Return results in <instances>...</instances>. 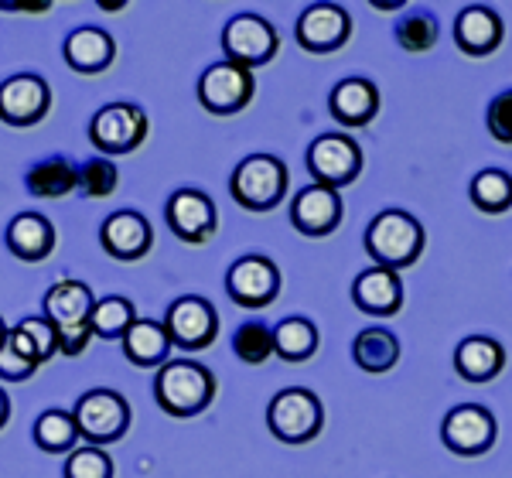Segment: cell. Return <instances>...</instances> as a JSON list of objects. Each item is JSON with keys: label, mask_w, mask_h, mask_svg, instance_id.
Instances as JSON below:
<instances>
[{"label": "cell", "mask_w": 512, "mask_h": 478, "mask_svg": "<svg viewBox=\"0 0 512 478\" xmlns=\"http://www.w3.org/2000/svg\"><path fill=\"white\" fill-rule=\"evenodd\" d=\"M154 400L168 417H195L216 400V376L202 362H164L158 369V379H154Z\"/></svg>", "instance_id": "6da1fadb"}, {"label": "cell", "mask_w": 512, "mask_h": 478, "mask_svg": "<svg viewBox=\"0 0 512 478\" xmlns=\"http://www.w3.org/2000/svg\"><path fill=\"white\" fill-rule=\"evenodd\" d=\"M424 243V226L410 212L400 209L379 212L366 229V253L376 260V267L396 270V274L403 267H414L417 257L424 253Z\"/></svg>", "instance_id": "7a4b0ae2"}, {"label": "cell", "mask_w": 512, "mask_h": 478, "mask_svg": "<svg viewBox=\"0 0 512 478\" xmlns=\"http://www.w3.org/2000/svg\"><path fill=\"white\" fill-rule=\"evenodd\" d=\"M96 298L89 291V284L82 280H59L52 291L45 294V318L59 332V352L62 356H82L89 339H93V318Z\"/></svg>", "instance_id": "3957f363"}, {"label": "cell", "mask_w": 512, "mask_h": 478, "mask_svg": "<svg viewBox=\"0 0 512 478\" xmlns=\"http://www.w3.org/2000/svg\"><path fill=\"white\" fill-rule=\"evenodd\" d=\"M229 192L246 212H270L287 195V164L274 154H250L236 164Z\"/></svg>", "instance_id": "277c9868"}, {"label": "cell", "mask_w": 512, "mask_h": 478, "mask_svg": "<svg viewBox=\"0 0 512 478\" xmlns=\"http://www.w3.org/2000/svg\"><path fill=\"white\" fill-rule=\"evenodd\" d=\"M267 427L274 431L277 441L284 444H308L315 441L325 427V407L311 390L291 386L280 390L267 407Z\"/></svg>", "instance_id": "5b68a950"}, {"label": "cell", "mask_w": 512, "mask_h": 478, "mask_svg": "<svg viewBox=\"0 0 512 478\" xmlns=\"http://www.w3.org/2000/svg\"><path fill=\"white\" fill-rule=\"evenodd\" d=\"M72 417H76L79 438H86L93 448H103V444H113L127 434L130 403L117 390H89L79 397Z\"/></svg>", "instance_id": "8992f818"}, {"label": "cell", "mask_w": 512, "mask_h": 478, "mask_svg": "<svg viewBox=\"0 0 512 478\" xmlns=\"http://www.w3.org/2000/svg\"><path fill=\"white\" fill-rule=\"evenodd\" d=\"M280 38L277 28L260 14H236L222 28V52L226 62H236L243 69H256V65H267L277 55Z\"/></svg>", "instance_id": "52a82bcc"}, {"label": "cell", "mask_w": 512, "mask_h": 478, "mask_svg": "<svg viewBox=\"0 0 512 478\" xmlns=\"http://www.w3.org/2000/svg\"><path fill=\"white\" fill-rule=\"evenodd\" d=\"M147 130V113L134 103H110L89 120V140L96 151L106 154H134L144 144Z\"/></svg>", "instance_id": "ba28073f"}, {"label": "cell", "mask_w": 512, "mask_h": 478, "mask_svg": "<svg viewBox=\"0 0 512 478\" xmlns=\"http://www.w3.org/2000/svg\"><path fill=\"white\" fill-rule=\"evenodd\" d=\"M253 72L236 62H216L198 79V103L212 117H233L253 100Z\"/></svg>", "instance_id": "9c48e42d"}, {"label": "cell", "mask_w": 512, "mask_h": 478, "mask_svg": "<svg viewBox=\"0 0 512 478\" xmlns=\"http://www.w3.org/2000/svg\"><path fill=\"white\" fill-rule=\"evenodd\" d=\"M308 171L315 185L325 188H345L359 178L362 171V151L352 137L345 134H325L308 147Z\"/></svg>", "instance_id": "30bf717a"}, {"label": "cell", "mask_w": 512, "mask_h": 478, "mask_svg": "<svg viewBox=\"0 0 512 478\" xmlns=\"http://www.w3.org/2000/svg\"><path fill=\"white\" fill-rule=\"evenodd\" d=\"M164 332H168L171 345H178V349L202 352V349H209V345L216 342L219 315L205 298L188 294V298H178L168 308V315H164Z\"/></svg>", "instance_id": "8fae6325"}, {"label": "cell", "mask_w": 512, "mask_h": 478, "mask_svg": "<svg viewBox=\"0 0 512 478\" xmlns=\"http://www.w3.org/2000/svg\"><path fill=\"white\" fill-rule=\"evenodd\" d=\"M226 291L239 308L260 311L267 304L277 301L280 294V270L274 260L250 253V257H239L226 274Z\"/></svg>", "instance_id": "7c38bea8"}, {"label": "cell", "mask_w": 512, "mask_h": 478, "mask_svg": "<svg viewBox=\"0 0 512 478\" xmlns=\"http://www.w3.org/2000/svg\"><path fill=\"white\" fill-rule=\"evenodd\" d=\"M52 110V89L35 72H21L0 82V120L7 127H35Z\"/></svg>", "instance_id": "4fadbf2b"}, {"label": "cell", "mask_w": 512, "mask_h": 478, "mask_svg": "<svg viewBox=\"0 0 512 478\" xmlns=\"http://www.w3.org/2000/svg\"><path fill=\"white\" fill-rule=\"evenodd\" d=\"M441 441L444 448L454 451L461 458H475L495 444V417L478 403H461V407L448 410L441 424Z\"/></svg>", "instance_id": "5bb4252c"}, {"label": "cell", "mask_w": 512, "mask_h": 478, "mask_svg": "<svg viewBox=\"0 0 512 478\" xmlns=\"http://www.w3.org/2000/svg\"><path fill=\"white\" fill-rule=\"evenodd\" d=\"M349 38H352V18L338 4H311L297 18V45L304 52H315V55L338 52L342 45H349Z\"/></svg>", "instance_id": "9a60e30c"}, {"label": "cell", "mask_w": 512, "mask_h": 478, "mask_svg": "<svg viewBox=\"0 0 512 478\" xmlns=\"http://www.w3.org/2000/svg\"><path fill=\"white\" fill-rule=\"evenodd\" d=\"M164 219H168V229L175 233L181 243H209L216 236V202L209 199L198 188H181L168 199V209H164Z\"/></svg>", "instance_id": "2e32d148"}, {"label": "cell", "mask_w": 512, "mask_h": 478, "mask_svg": "<svg viewBox=\"0 0 512 478\" xmlns=\"http://www.w3.org/2000/svg\"><path fill=\"white\" fill-rule=\"evenodd\" d=\"M99 243H103V250L110 253L113 260L137 263L151 253L154 229H151V222L140 216V212L120 209L103 222V229H99Z\"/></svg>", "instance_id": "e0dca14e"}, {"label": "cell", "mask_w": 512, "mask_h": 478, "mask_svg": "<svg viewBox=\"0 0 512 478\" xmlns=\"http://www.w3.org/2000/svg\"><path fill=\"white\" fill-rule=\"evenodd\" d=\"M291 222L297 233L304 236H328L342 222V199L335 188L325 185H308L294 195L291 202Z\"/></svg>", "instance_id": "ac0fdd59"}, {"label": "cell", "mask_w": 512, "mask_h": 478, "mask_svg": "<svg viewBox=\"0 0 512 478\" xmlns=\"http://www.w3.org/2000/svg\"><path fill=\"white\" fill-rule=\"evenodd\" d=\"M352 301H355V308L369 318H393L396 311L403 308V280L396 270L369 267L355 277Z\"/></svg>", "instance_id": "d6986e66"}, {"label": "cell", "mask_w": 512, "mask_h": 478, "mask_svg": "<svg viewBox=\"0 0 512 478\" xmlns=\"http://www.w3.org/2000/svg\"><path fill=\"white\" fill-rule=\"evenodd\" d=\"M65 65L79 76H99L117 59V41L103 28H76L62 45Z\"/></svg>", "instance_id": "ffe728a7"}, {"label": "cell", "mask_w": 512, "mask_h": 478, "mask_svg": "<svg viewBox=\"0 0 512 478\" xmlns=\"http://www.w3.org/2000/svg\"><path fill=\"white\" fill-rule=\"evenodd\" d=\"M454 45L472 59H485L502 45V18L485 4H472L454 21Z\"/></svg>", "instance_id": "44dd1931"}, {"label": "cell", "mask_w": 512, "mask_h": 478, "mask_svg": "<svg viewBox=\"0 0 512 478\" xmlns=\"http://www.w3.org/2000/svg\"><path fill=\"white\" fill-rule=\"evenodd\" d=\"M328 113H332V120L342 123V127H366L379 113L376 82H369L362 76L342 79L332 89V96H328Z\"/></svg>", "instance_id": "7402d4cb"}, {"label": "cell", "mask_w": 512, "mask_h": 478, "mask_svg": "<svg viewBox=\"0 0 512 478\" xmlns=\"http://www.w3.org/2000/svg\"><path fill=\"white\" fill-rule=\"evenodd\" d=\"M7 250L24 263H38L55 250V226L41 212H21L7 226Z\"/></svg>", "instance_id": "603a6c76"}, {"label": "cell", "mask_w": 512, "mask_h": 478, "mask_svg": "<svg viewBox=\"0 0 512 478\" xmlns=\"http://www.w3.org/2000/svg\"><path fill=\"white\" fill-rule=\"evenodd\" d=\"M506 366V349L489 335H472L454 349V369L468 383H489Z\"/></svg>", "instance_id": "cb8c5ba5"}, {"label": "cell", "mask_w": 512, "mask_h": 478, "mask_svg": "<svg viewBox=\"0 0 512 478\" xmlns=\"http://www.w3.org/2000/svg\"><path fill=\"white\" fill-rule=\"evenodd\" d=\"M24 185L35 199H65L79 188V168L62 154H52V158H41L38 164H31L28 175H24Z\"/></svg>", "instance_id": "d4e9b609"}, {"label": "cell", "mask_w": 512, "mask_h": 478, "mask_svg": "<svg viewBox=\"0 0 512 478\" xmlns=\"http://www.w3.org/2000/svg\"><path fill=\"white\" fill-rule=\"evenodd\" d=\"M352 359L362 373H390V369L400 362V339L390 332V328H362L352 342Z\"/></svg>", "instance_id": "484cf974"}, {"label": "cell", "mask_w": 512, "mask_h": 478, "mask_svg": "<svg viewBox=\"0 0 512 478\" xmlns=\"http://www.w3.org/2000/svg\"><path fill=\"white\" fill-rule=\"evenodd\" d=\"M171 339L164 332V321H151V318H137V325L123 335V352L127 359L140 369H151L158 362L168 359Z\"/></svg>", "instance_id": "4316f807"}, {"label": "cell", "mask_w": 512, "mask_h": 478, "mask_svg": "<svg viewBox=\"0 0 512 478\" xmlns=\"http://www.w3.org/2000/svg\"><path fill=\"white\" fill-rule=\"evenodd\" d=\"M318 352V328L308 318H284L274 328V356L284 362H308Z\"/></svg>", "instance_id": "83f0119b"}, {"label": "cell", "mask_w": 512, "mask_h": 478, "mask_svg": "<svg viewBox=\"0 0 512 478\" xmlns=\"http://www.w3.org/2000/svg\"><path fill=\"white\" fill-rule=\"evenodd\" d=\"M79 441L76 417L65 414V410H45L35 420V444L45 455H72Z\"/></svg>", "instance_id": "f1b7e54d"}, {"label": "cell", "mask_w": 512, "mask_h": 478, "mask_svg": "<svg viewBox=\"0 0 512 478\" xmlns=\"http://www.w3.org/2000/svg\"><path fill=\"white\" fill-rule=\"evenodd\" d=\"M137 325V308L127 298H103L96 301L89 328H93V339H120Z\"/></svg>", "instance_id": "f546056e"}, {"label": "cell", "mask_w": 512, "mask_h": 478, "mask_svg": "<svg viewBox=\"0 0 512 478\" xmlns=\"http://www.w3.org/2000/svg\"><path fill=\"white\" fill-rule=\"evenodd\" d=\"M472 202L478 212L485 216H502V212L512 209V175L499 168L478 171L472 181Z\"/></svg>", "instance_id": "4dcf8cb0"}, {"label": "cell", "mask_w": 512, "mask_h": 478, "mask_svg": "<svg viewBox=\"0 0 512 478\" xmlns=\"http://www.w3.org/2000/svg\"><path fill=\"white\" fill-rule=\"evenodd\" d=\"M233 352L246 366H263L274 356V328H267L263 321H243L233 335Z\"/></svg>", "instance_id": "1f68e13d"}, {"label": "cell", "mask_w": 512, "mask_h": 478, "mask_svg": "<svg viewBox=\"0 0 512 478\" xmlns=\"http://www.w3.org/2000/svg\"><path fill=\"white\" fill-rule=\"evenodd\" d=\"M396 41H400L403 52H431L437 45V21L427 11H410L407 18L396 24Z\"/></svg>", "instance_id": "d6a6232c"}, {"label": "cell", "mask_w": 512, "mask_h": 478, "mask_svg": "<svg viewBox=\"0 0 512 478\" xmlns=\"http://www.w3.org/2000/svg\"><path fill=\"white\" fill-rule=\"evenodd\" d=\"M79 192L86 199H110L117 192V168L110 158H89L79 164Z\"/></svg>", "instance_id": "836d02e7"}, {"label": "cell", "mask_w": 512, "mask_h": 478, "mask_svg": "<svg viewBox=\"0 0 512 478\" xmlns=\"http://www.w3.org/2000/svg\"><path fill=\"white\" fill-rule=\"evenodd\" d=\"M65 478H113V461L103 448H76L65 458Z\"/></svg>", "instance_id": "e575fe53"}, {"label": "cell", "mask_w": 512, "mask_h": 478, "mask_svg": "<svg viewBox=\"0 0 512 478\" xmlns=\"http://www.w3.org/2000/svg\"><path fill=\"white\" fill-rule=\"evenodd\" d=\"M18 332L31 342V349H35L41 366L59 352V332H55V325L48 318H21Z\"/></svg>", "instance_id": "d590c367"}, {"label": "cell", "mask_w": 512, "mask_h": 478, "mask_svg": "<svg viewBox=\"0 0 512 478\" xmlns=\"http://www.w3.org/2000/svg\"><path fill=\"white\" fill-rule=\"evenodd\" d=\"M485 127L499 144H512V89L499 93L485 110Z\"/></svg>", "instance_id": "8d00e7d4"}, {"label": "cell", "mask_w": 512, "mask_h": 478, "mask_svg": "<svg viewBox=\"0 0 512 478\" xmlns=\"http://www.w3.org/2000/svg\"><path fill=\"white\" fill-rule=\"evenodd\" d=\"M35 369H38V362L35 359H28L24 352L14 345V339L7 335L4 345H0V376L4 379H31L35 376Z\"/></svg>", "instance_id": "74e56055"}, {"label": "cell", "mask_w": 512, "mask_h": 478, "mask_svg": "<svg viewBox=\"0 0 512 478\" xmlns=\"http://www.w3.org/2000/svg\"><path fill=\"white\" fill-rule=\"evenodd\" d=\"M0 11H24V14H41V11H52L48 0H35V4H18V0H0Z\"/></svg>", "instance_id": "f35d334b"}, {"label": "cell", "mask_w": 512, "mask_h": 478, "mask_svg": "<svg viewBox=\"0 0 512 478\" xmlns=\"http://www.w3.org/2000/svg\"><path fill=\"white\" fill-rule=\"evenodd\" d=\"M7 414H11V400H7V393L0 390V427L7 424Z\"/></svg>", "instance_id": "ab89813d"}, {"label": "cell", "mask_w": 512, "mask_h": 478, "mask_svg": "<svg viewBox=\"0 0 512 478\" xmlns=\"http://www.w3.org/2000/svg\"><path fill=\"white\" fill-rule=\"evenodd\" d=\"M373 7H376V11H400L403 0H396V4H373Z\"/></svg>", "instance_id": "60d3db41"}, {"label": "cell", "mask_w": 512, "mask_h": 478, "mask_svg": "<svg viewBox=\"0 0 512 478\" xmlns=\"http://www.w3.org/2000/svg\"><path fill=\"white\" fill-rule=\"evenodd\" d=\"M7 335H11V328H7V325H4V318H0V345H4Z\"/></svg>", "instance_id": "b9f144b4"}]
</instances>
